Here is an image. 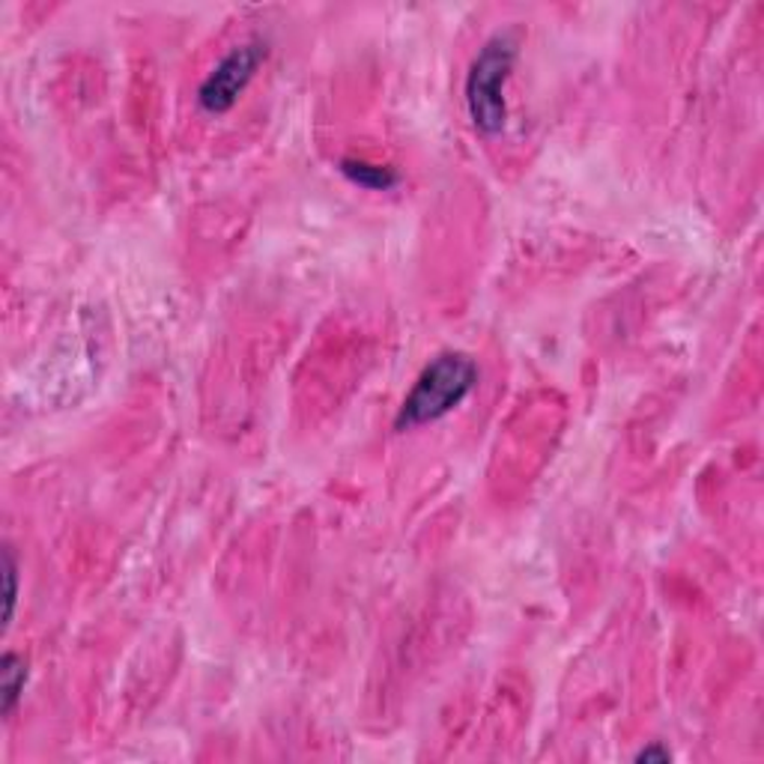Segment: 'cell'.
Here are the masks:
<instances>
[{
	"mask_svg": "<svg viewBox=\"0 0 764 764\" xmlns=\"http://www.w3.org/2000/svg\"><path fill=\"white\" fill-rule=\"evenodd\" d=\"M475 358L466 353H440L430 358L424 370L418 373L412 389L406 392L404 404L394 416L397 430H418L436 424L445 416H451L457 406H463L469 394L478 385Z\"/></svg>",
	"mask_w": 764,
	"mask_h": 764,
	"instance_id": "cell-1",
	"label": "cell"
},
{
	"mask_svg": "<svg viewBox=\"0 0 764 764\" xmlns=\"http://www.w3.org/2000/svg\"><path fill=\"white\" fill-rule=\"evenodd\" d=\"M517 36L513 34H496L489 36L487 42L481 46V51L472 60V66L466 72L463 99L466 114L472 119V126L481 135H499L508 126V99H505V87L511 81V72L517 66Z\"/></svg>",
	"mask_w": 764,
	"mask_h": 764,
	"instance_id": "cell-2",
	"label": "cell"
},
{
	"mask_svg": "<svg viewBox=\"0 0 764 764\" xmlns=\"http://www.w3.org/2000/svg\"><path fill=\"white\" fill-rule=\"evenodd\" d=\"M266 58H269V42L260 36L230 48L225 58L206 72V78L198 87L201 111L213 114V117L227 114L242 99V93L249 90V84L254 81V75L266 63Z\"/></svg>",
	"mask_w": 764,
	"mask_h": 764,
	"instance_id": "cell-3",
	"label": "cell"
},
{
	"mask_svg": "<svg viewBox=\"0 0 764 764\" xmlns=\"http://www.w3.org/2000/svg\"><path fill=\"white\" fill-rule=\"evenodd\" d=\"M341 174L365 191H392L400 186V174L394 167L368 158H341Z\"/></svg>",
	"mask_w": 764,
	"mask_h": 764,
	"instance_id": "cell-4",
	"label": "cell"
},
{
	"mask_svg": "<svg viewBox=\"0 0 764 764\" xmlns=\"http://www.w3.org/2000/svg\"><path fill=\"white\" fill-rule=\"evenodd\" d=\"M24 684H27V663L15 651H7L0 660V711L12 716L15 704L22 702Z\"/></svg>",
	"mask_w": 764,
	"mask_h": 764,
	"instance_id": "cell-5",
	"label": "cell"
},
{
	"mask_svg": "<svg viewBox=\"0 0 764 764\" xmlns=\"http://www.w3.org/2000/svg\"><path fill=\"white\" fill-rule=\"evenodd\" d=\"M18 603V561L12 547L3 549V627H10Z\"/></svg>",
	"mask_w": 764,
	"mask_h": 764,
	"instance_id": "cell-6",
	"label": "cell"
},
{
	"mask_svg": "<svg viewBox=\"0 0 764 764\" xmlns=\"http://www.w3.org/2000/svg\"><path fill=\"white\" fill-rule=\"evenodd\" d=\"M668 759H672V752L666 747H660V743H651V747L636 752V762H668Z\"/></svg>",
	"mask_w": 764,
	"mask_h": 764,
	"instance_id": "cell-7",
	"label": "cell"
}]
</instances>
